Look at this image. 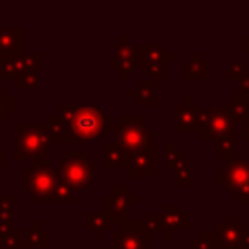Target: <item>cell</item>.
I'll use <instances>...</instances> for the list:
<instances>
[{"mask_svg":"<svg viewBox=\"0 0 249 249\" xmlns=\"http://www.w3.org/2000/svg\"><path fill=\"white\" fill-rule=\"evenodd\" d=\"M183 78H208V64L198 54H193V60L183 64Z\"/></svg>","mask_w":249,"mask_h":249,"instance_id":"22","label":"cell"},{"mask_svg":"<svg viewBox=\"0 0 249 249\" xmlns=\"http://www.w3.org/2000/svg\"><path fill=\"white\" fill-rule=\"evenodd\" d=\"M245 138H247V140H249V121H247V123H245Z\"/></svg>","mask_w":249,"mask_h":249,"instance_id":"34","label":"cell"},{"mask_svg":"<svg viewBox=\"0 0 249 249\" xmlns=\"http://www.w3.org/2000/svg\"><path fill=\"white\" fill-rule=\"evenodd\" d=\"M161 224H163V231L167 237H173V230H189L191 228V216L183 212V208L179 204H169L165 206V210L160 214Z\"/></svg>","mask_w":249,"mask_h":249,"instance_id":"16","label":"cell"},{"mask_svg":"<svg viewBox=\"0 0 249 249\" xmlns=\"http://www.w3.org/2000/svg\"><path fill=\"white\" fill-rule=\"evenodd\" d=\"M243 76H245V68H243L239 62H233V64L228 68V78H231V80H233V78H235V80H241Z\"/></svg>","mask_w":249,"mask_h":249,"instance_id":"32","label":"cell"},{"mask_svg":"<svg viewBox=\"0 0 249 249\" xmlns=\"http://www.w3.org/2000/svg\"><path fill=\"white\" fill-rule=\"evenodd\" d=\"M14 86H16L18 89H21V88H35V86H39V72H31V74H23V76L14 78Z\"/></svg>","mask_w":249,"mask_h":249,"instance_id":"30","label":"cell"},{"mask_svg":"<svg viewBox=\"0 0 249 249\" xmlns=\"http://www.w3.org/2000/svg\"><path fill=\"white\" fill-rule=\"evenodd\" d=\"M146 117H121L119 124H115L111 130L115 132V142L132 156L134 152L142 150L144 146L156 142V136L146 130Z\"/></svg>","mask_w":249,"mask_h":249,"instance_id":"4","label":"cell"},{"mask_svg":"<svg viewBox=\"0 0 249 249\" xmlns=\"http://www.w3.org/2000/svg\"><path fill=\"white\" fill-rule=\"evenodd\" d=\"M226 111L228 115L231 117V121H237V123H247L249 121V99L245 97H230L226 101Z\"/></svg>","mask_w":249,"mask_h":249,"instance_id":"19","label":"cell"},{"mask_svg":"<svg viewBox=\"0 0 249 249\" xmlns=\"http://www.w3.org/2000/svg\"><path fill=\"white\" fill-rule=\"evenodd\" d=\"M51 202H53V204H60V202L74 204V202H76V193H74L72 189H68V187L60 181V185H58V189H56V193H54V196H53Z\"/></svg>","mask_w":249,"mask_h":249,"instance_id":"27","label":"cell"},{"mask_svg":"<svg viewBox=\"0 0 249 249\" xmlns=\"http://www.w3.org/2000/svg\"><path fill=\"white\" fill-rule=\"evenodd\" d=\"M200 109L191 105V99H185L183 105L175 107V132H195L200 130Z\"/></svg>","mask_w":249,"mask_h":249,"instance_id":"15","label":"cell"},{"mask_svg":"<svg viewBox=\"0 0 249 249\" xmlns=\"http://www.w3.org/2000/svg\"><path fill=\"white\" fill-rule=\"evenodd\" d=\"M183 161H185V158H183V154H181L179 150H173V148H171V152H169V150L165 152V167H167V169L173 171V169H175L177 165H181Z\"/></svg>","mask_w":249,"mask_h":249,"instance_id":"31","label":"cell"},{"mask_svg":"<svg viewBox=\"0 0 249 249\" xmlns=\"http://www.w3.org/2000/svg\"><path fill=\"white\" fill-rule=\"evenodd\" d=\"M134 202H136V196L130 195L128 187L117 185V187H113V191L109 195H103V214L109 220L124 222L126 214H128V206Z\"/></svg>","mask_w":249,"mask_h":249,"instance_id":"11","label":"cell"},{"mask_svg":"<svg viewBox=\"0 0 249 249\" xmlns=\"http://www.w3.org/2000/svg\"><path fill=\"white\" fill-rule=\"evenodd\" d=\"M51 140H95L111 130V117L99 107H60L58 113L49 117Z\"/></svg>","mask_w":249,"mask_h":249,"instance_id":"1","label":"cell"},{"mask_svg":"<svg viewBox=\"0 0 249 249\" xmlns=\"http://www.w3.org/2000/svg\"><path fill=\"white\" fill-rule=\"evenodd\" d=\"M220 235L218 231H200L196 239H193V249H218L220 247Z\"/></svg>","mask_w":249,"mask_h":249,"instance_id":"24","label":"cell"},{"mask_svg":"<svg viewBox=\"0 0 249 249\" xmlns=\"http://www.w3.org/2000/svg\"><path fill=\"white\" fill-rule=\"evenodd\" d=\"M51 134L47 124H23L14 126V156L18 160L27 158L31 163L49 165Z\"/></svg>","mask_w":249,"mask_h":249,"instance_id":"2","label":"cell"},{"mask_svg":"<svg viewBox=\"0 0 249 249\" xmlns=\"http://www.w3.org/2000/svg\"><path fill=\"white\" fill-rule=\"evenodd\" d=\"M86 228H88V230H93L95 235L101 237L103 231H107V230L111 228V220H109L103 212H101V214H97V212H88V214H86Z\"/></svg>","mask_w":249,"mask_h":249,"instance_id":"23","label":"cell"},{"mask_svg":"<svg viewBox=\"0 0 249 249\" xmlns=\"http://www.w3.org/2000/svg\"><path fill=\"white\" fill-rule=\"evenodd\" d=\"M173 179H175V183H177V185L191 183V165H189V161H187V160H185L181 165H177V167L173 169Z\"/></svg>","mask_w":249,"mask_h":249,"instance_id":"29","label":"cell"},{"mask_svg":"<svg viewBox=\"0 0 249 249\" xmlns=\"http://www.w3.org/2000/svg\"><path fill=\"white\" fill-rule=\"evenodd\" d=\"M220 183L235 195L237 202L241 204L249 202V161L247 160L230 161L220 173Z\"/></svg>","mask_w":249,"mask_h":249,"instance_id":"6","label":"cell"},{"mask_svg":"<svg viewBox=\"0 0 249 249\" xmlns=\"http://www.w3.org/2000/svg\"><path fill=\"white\" fill-rule=\"evenodd\" d=\"M136 58H138V66L150 76V78H161L163 76V64L165 60L173 58V54L165 53V49L161 45H142L140 49H136Z\"/></svg>","mask_w":249,"mask_h":249,"instance_id":"10","label":"cell"},{"mask_svg":"<svg viewBox=\"0 0 249 249\" xmlns=\"http://www.w3.org/2000/svg\"><path fill=\"white\" fill-rule=\"evenodd\" d=\"M56 173H58V179L74 193L86 191L95 179L93 161L80 150H70L66 158L58 163Z\"/></svg>","mask_w":249,"mask_h":249,"instance_id":"3","label":"cell"},{"mask_svg":"<svg viewBox=\"0 0 249 249\" xmlns=\"http://www.w3.org/2000/svg\"><path fill=\"white\" fill-rule=\"evenodd\" d=\"M128 161H130V156L117 142H103V165L105 167H113V165L128 167Z\"/></svg>","mask_w":249,"mask_h":249,"instance_id":"18","label":"cell"},{"mask_svg":"<svg viewBox=\"0 0 249 249\" xmlns=\"http://www.w3.org/2000/svg\"><path fill=\"white\" fill-rule=\"evenodd\" d=\"M218 156L220 158H233L235 156V130H230L218 138Z\"/></svg>","mask_w":249,"mask_h":249,"instance_id":"25","label":"cell"},{"mask_svg":"<svg viewBox=\"0 0 249 249\" xmlns=\"http://www.w3.org/2000/svg\"><path fill=\"white\" fill-rule=\"evenodd\" d=\"M47 245H49V231L43 230L39 222H33L31 228L23 231L21 247H47Z\"/></svg>","mask_w":249,"mask_h":249,"instance_id":"20","label":"cell"},{"mask_svg":"<svg viewBox=\"0 0 249 249\" xmlns=\"http://www.w3.org/2000/svg\"><path fill=\"white\" fill-rule=\"evenodd\" d=\"M23 29L21 27H4L0 25V54L21 51Z\"/></svg>","mask_w":249,"mask_h":249,"instance_id":"17","label":"cell"},{"mask_svg":"<svg viewBox=\"0 0 249 249\" xmlns=\"http://www.w3.org/2000/svg\"><path fill=\"white\" fill-rule=\"evenodd\" d=\"M233 130V121L228 115L226 107L222 109H208L200 113V140L220 138L226 132Z\"/></svg>","mask_w":249,"mask_h":249,"instance_id":"9","label":"cell"},{"mask_svg":"<svg viewBox=\"0 0 249 249\" xmlns=\"http://www.w3.org/2000/svg\"><path fill=\"white\" fill-rule=\"evenodd\" d=\"M156 231L154 228L144 222V224H136V222H123V228L113 231L111 239H113V249H146V237H154Z\"/></svg>","mask_w":249,"mask_h":249,"instance_id":"7","label":"cell"},{"mask_svg":"<svg viewBox=\"0 0 249 249\" xmlns=\"http://www.w3.org/2000/svg\"><path fill=\"white\" fill-rule=\"evenodd\" d=\"M16 198L14 195H0V222H14Z\"/></svg>","mask_w":249,"mask_h":249,"instance_id":"26","label":"cell"},{"mask_svg":"<svg viewBox=\"0 0 249 249\" xmlns=\"http://www.w3.org/2000/svg\"><path fill=\"white\" fill-rule=\"evenodd\" d=\"M218 235L226 249H245L249 243V233L235 214H228V218L218 224Z\"/></svg>","mask_w":249,"mask_h":249,"instance_id":"12","label":"cell"},{"mask_svg":"<svg viewBox=\"0 0 249 249\" xmlns=\"http://www.w3.org/2000/svg\"><path fill=\"white\" fill-rule=\"evenodd\" d=\"M138 66V58H136V49L130 45L128 37H123L121 43L117 45V51H115V64H113V70H117L123 78H128L130 72Z\"/></svg>","mask_w":249,"mask_h":249,"instance_id":"14","label":"cell"},{"mask_svg":"<svg viewBox=\"0 0 249 249\" xmlns=\"http://www.w3.org/2000/svg\"><path fill=\"white\" fill-rule=\"evenodd\" d=\"M14 97H8L6 95V89L0 88V123L6 121V117L14 115Z\"/></svg>","mask_w":249,"mask_h":249,"instance_id":"28","label":"cell"},{"mask_svg":"<svg viewBox=\"0 0 249 249\" xmlns=\"http://www.w3.org/2000/svg\"><path fill=\"white\" fill-rule=\"evenodd\" d=\"M23 183H25V193L27 196L33 200V202H51L58 185H60V179H58V173L53 171L49 165H37V163H31L29 167L23 169Z\"/></svg>","mask_w":249,"mask_h":249,"instance_id":"5","label":"cell"},{"mask_svg":"<svg viewBox=\"0 0 249 249\" xmlns=\"http://www.w3.org/2000/svg\"><path fill=\"white\" fill-rule=\"evenodd\" d=\"M4 165H6V154H4L2 150H0V169H2Z\"/></svg>","mask_w":249,"mask_h":249,"instance_id":"33","label":"cell"},{"mask_svg":"<svg viewBox=\"0 0 249 249\" xmlns=\"http://www.w3.org/2000/svg\"><path fill=\"white\" fill-rule=\"evenodd\" d=\"M128 173L130 177H152L156 175V150L154 142L144 146L142 150L134 152L128 161Z\"/></svg>","mask_w":249,"mask_h":249,"instance_id":"13","label":"cell"},{"mask_svg":"<svg viewBox=\"0 0 249 249\" xmlns=\"http://www.w3.org/2000/svg\"><path fill=\"white\" fill-rule=\"evenodd\" d=\"M41 66V54L37 53H2L0 54V80L2 78H18L23 74L39 72Z\"/></svg>","mask_w":249,"mask_h":249,"instance_id":"8","label":"cell"},{"mask_svg":"<svg viewBox=\"0 0 249 249\" xmlns=\"http://www.w3.org/2000/svg\"><path fill=\"white\" fill-rule=\"evenodd\" d=\"M245 51L249 53V37H247V41H245Z\"/></svg>","mask_w":249,"mask_h":249,"instance_id":"35","label":"cell"},{"mask_svg":"<svg viewBox=\"0 0 249 249\" xmlns=\"http://www.w3.org/2000/svg\"><path fill=\"white\" fill-rule=\"evenodd\" d=\"M156 82L154 80H142L138 89H130V95L136 97L138 95V101L142 105H154L156 103Z\"/></svg>","mask_w":249,"mask_h":249,"instance_id":"21","label":"cell"},{"mask_svg":"<svg viewBox=\"0 0 249 249\" xmlns=\"http://www.w3.org/2000/svg\"><path fill=\"white\" fill-rule=\"evenodd\" d=\"M99 249H105V247H99Z\"/></svg>","mask_w":249,"mask_h":249,"instance_id":"36","label":"cell"}]
</instances>
